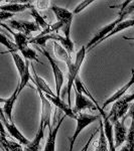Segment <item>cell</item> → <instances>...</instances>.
<instances>
[{
  "mask_svg": "<svg viewBox=\"0 0 134 151\" xmlns=\"http://www.w3.org/2000/svg\"><path fill=\"white\" fill-rule=\"evenodd\" d=\"M13 63L15 65V68L17 69V72L19 74V77H22L24 72H25V68H26V62H24L23 58L18 55L17 52H11L10 53Z\"/></svg>",
  "mask_w": 134,
  "mask_h": 151,
  "instance_id": "obj_25",
  "label": "cell"
},
{
  "mask_svg": "<svg viewBox=\"0 0 134 151\" xmlns=\"http://www.w3.org/2000/svg\"><path fill=\"white\" fill-rule=\"evenodd\" d=\"M71 25H72V23H68V24H66V25H64V27L62 28L63 33H64L65 37H71V36H70V33H71Z\"/></svg>",
  "mask_w": 134,
  "mask_h": 151,
  "instance_id": "obj_35",
  "label": "cell"
},
{
  "mask_svg": "<svg viewBox=\"0 0 134 151\" xmlns=\"http://www.w3.org/2000/svg\"><path fill=\"white\" fill-rule=\"evenodd\" d=\"M50 9L55 15L58 22L64 23V25H66V24H68V23H72L73 17H74V13L71 12L70 10H68L67 8L58 6V5H52Z\"/></svg>",
  "mask_w": 134,
  "mask_h": 151,
  "instance_id": "obj_13",
  "label": "cell"
},
{
  "mask_svg": "<svg viewBox=\"0 0 134 151\" xmlns=\"http://www.w3.org/2000/svg\"><path fill=\"white\" fill-rule=\"evenodd\" d=\"M100 122V132H99V140H98V145H97L95 151H110V148H109V143L108 140H107L106 136H105V132H104V127H103V121L99 120Z\"/></svg>",
  "mask_w": 134,
  "mask_h": 151,
  "instance_id": "obj_19",
  "label": "cell"
},
{
  "mask_svg": "<svg viewBox=\"0 0 134 151\" xmlns=\"http://www.w3.org/2000/svg\"><path fill=\"white\" fill-rule=\"evenodd\" d=\"M119 151H134V120H131V125L126 138V144Z\"/></svg>",
  "mask_w": 134,
  "mask_h": 151,
  "instance_id": "obj_23",
  "label": "cell"
},
{
  "mask_svg": "<svg viewBox=\"0 0 134 151\" xmlns=\"http://www.w3.org/2000/svg\"><path fill=\"white\" fill-rule=\"evenodd\" d=\"M124 38V40H134V38H129V37H126V36H125V37H123ZM132 45H134V43H132Z\"/></svg>",
  "mask_w": 134,
  "mask_h": 151,
  "instance_id": "obj_36",
  "label": "cell"
},
{
  "mask_svg": "<svg viewBox=\"0 0 134 151\" xmlns=\"http://www.w3.org/2000/svg\"><path fill=\"white\" fill-rule=\"evenodd\" d=\"M132 26H134V18H132V19H125V20H123L122 22L117 24L116 27L113 29V31H112V32L108 36H107V37L104 38V40H106L107 38H109V37H111V36L117 35V33L120 32V31L125 30V29H127V28L132 27ZM103 41H102V42H103Z\"/></svg>",
  "mask_w": 134,
  "mask_h": 151,
  "instance_id": "obj_24",
  "label": "cell"
},
{
  "mask_svg": "<svg viewBox=\"0 0 134 151\" xmlns=\"http://www.w3.org/2000/svg\"><path fill=\"white\" fill-rule=\"evenodd\" d=\"M94 2V0H85V1H82V2H80L79 4L77 5L76 8L74 9V11H73V13H74V15L75 14H78V13H80L81 11L84 10L86 7H88L90 5V4H92Z\"/></svg>",
  "mask_w": 134,
  "mask_h": 151,
  "instance_id": "obj_30",
  "label": "cell"
},
{
  "mask_svg": "<svg viewBox=\"0 0 134 151\" xmlns=\"http://www.w3.org/2000/svg\"><path fill=\"white\" fill-rule=\"evenodd\" d=\"M53 52H55V57H57L58 60H63V62H65L66 64H67V67H69L70 65L73 64L72 55H71L58 41H53Z\"/></svg>",
  "mask_w": 134,
  "mask_h": 151,
  "instance_id": "obj_16",
  "label": "cell"
},
{
  "mask_svg": "<svg viewBox=\"0 0 134 151\" xmlns=\"http://www.w3.org/2000/svg\"><path fill=\"white\" fill-rule=\"evenodd\" d=\"M18 52H21V55H23L24 58H26L27 60H35V62L40 63L37 58V52L35 50H32L31 47H28V45H24L21 47H17Z\"/></svg>",
  "mask_w": 134,
  "mask_h": 151,
  "instance_id": "obj_21",
  "label": "cell"
},
{
  "mask_svg": "<svg viewBox=\"0 0 134 151\" xmlns=\"http://www.w3.org/2000/svg\"><path fill=\"white\" fill-rule=\"evenodd\" d=\"M58 37H60V35L58 33H50V35H36L35 37L30 38L29 40V43H33V45H36L38 47H40L41 48H45V45H47L48 40H55L58 41Z\"/></svg>",
  "mask_w": 134,
  "mask_h": 151,
  "instance_id": "obj_18",
  "label": "cell"
},
{
  "mask_svg": "<svg viewBox=\"0 0 134 151\" xmlns=\"http://www.w3.org/2000/svg\"><path fill=\"white\" fill-rule=\"evenodd\" d=\"M58 42L72 55V53L74 52L75 47H74V42L71 40V37H65V36L60 35V37H58Z\"/></svg>",
  "mask_w": 134,
  "mask_h": 151,
  "instance_id": "obj_27",
  "label": "cell"
},
{
  "mask_svg": "<svg viewBox=\"0 0 134 151\" xmlns=\"http://www.w3.org/2000/svg\"><path fill=\"white\" fill-rule=\"evenodd\" d=\"M87 48L86 45L83 47L78 50L76 53V58H75V62L72 65L68 67V84H67V94H68V105L71 107V93H72V89H74V85L76 80L78 79V75L80 73V70L82 68V65L84 63V60L86 58Z\"/></svg>",
  "mask_w": 134,
  "mask_h": 151,
  "instance_id": "obj_1",
  "label": "cell"
},
{
  "mask_svg": "<svg viewBox=\"0 0 134 151\" xmlns=\"http://www.w3.org/2000/svg\"><path fill=\"white\" fill-rule=\"evenodd\" d=\"M32 72H33V79L31 80V81L35 83L36 89L40 90V91L43 92V93L45 94V95H50V96H52V97H58V95L55 94L52 91V89H50V86H48V85L47 84V82H45V80L43 79V78L40 77V76L36 74V72H35V68H33V65H32ZM58 98H60V97H58Z\"/></svg>",
  "mask_w": 134,
  "mask_h": 151,
  "instance_id": "obj_15",
  "label": "cell"
},
{
  "mask_svg": "<svg viewBox=\"0 0 134 151\" xmlns=\"http://www.w3.org/2000/svg\"><path fill=\"white\" fill-rule=\"evenodd\" d=\"M133 85H134V70H132V76L130 77L129 81L126 83V84L124 85L122 88H120L118 91H116L115 93H113V95H112L111 97H109V98L106 100L105 103H104L103 106H102V109H104V110H105L106 107H108L110 104H114L115 102L118 101L119 99L122 98L123 96H125V93L127 92V90L130 89Z\"/></svg>",
  "mask_w": 134,
  "mask_h": 151,
  "instance_id": "obj_11",
  "label": "cell"
},
{
  "mask_svg": "<svg viewBox=\"0 0 134 151\" xmlns=\"http://www.w3.org/2000/svg\"><path fill=\"white\" fill-rule=\"evenodd\" d=\"M37 93L41 101V115L40 126L43 129H45L47 127H48V129H52V125H50V119H52L53 113L52 103H50V100L45 97V95L40 90H37Z\"/></svg>",
  "mask_w": 134,
  "mask_h": 151,
  "instance_id": "obj_4",
  "label": "cell"
},
{
  "mask_svg": "<svg viewBox=\"0 0 134 151\" xmlns=\"http://www.w3.org/2000/svg\"><path fill=\"white\" fill-rule=\"evenodd\" d=\"M6 151H24V149L22 148V145H21L19 142L8 140Z\"/></svg>",
  "mask_w": 134,
  "mask_h": 151,
  "instance_id": "obj_29",
  "label": "cell"
},
{
  "mask_svg": "<svg viewBox=\"0 0 134 151\" xmlns=\"http://www.w3.org/2000/svg\"><path fill=\"white\" fill-rule=\"evenodd\" d=\"M1 123L3 124L4 127L6 128L7 132L10 134L14 139H16V141H18L21 145L27 146L29 143H30V140H28L27 138H26L25 136H24L23 134L18 130V128L16 127L13 123H10L8 120H7L2 110H1Z\"/></svg>",
  "mask_w": 134,
  "mask_h": 151,
  "instance_id": "obj_7",
  "label": "cell"
},
{
  "mask_svg": "<svg viewBox=\"0 0 134 151\" xmlns=\"http://www.w3.org/2000/svg\"><path fill=\"white\" fill-rule=\"evenodd\" d=\"M19 94H20V91H19V86L17 85L15 88V90H14V92L11 94L10 97H8L7 99H4V98L0 99V102L3 104V108H2L1 110L3 111L6 119L10 123H13V120H12V111H13L14 104H15Z\"/></svg>",
  "mask_w": 134,
  "mask_h": 151,
  "instance_id": "obj_10",
  "label": "cell"
},
{
  "mask_svg": "<svg viewBox=\"0 0 134 151\" xmlns=\"http://www.w3.org/2000/svg\"><path fill=\"white\" fill-rule=\"evenodd\" d=\"M45 130L43 127H38L37 132L35 134V137L33 138L32 141H30V143L25 146L24 151H40V143L41 140L43 139V136H45Z\"/></svg>",
  "mask_w": 134,
  "mask_h": 151,
  "instance_id": "obj_17",
  "label": "cell"
},
{
  "mask_svg": "<svg viewBox=\"0 0 134 151\" xmlns=\"http://www.w3.org/2000/svg\"><path fill=\"white\" fill-rule=\"evenodd\" d=\"M25 62H26L25 72H24V74H23L22 77L20 78V81H19V84H18L19 91H20V93H21V91H22V90L24 89V87L27 86L28 82L32 80V77H31L30 72H29V65H30V63H29V60H25Z\"/></svg>",
  "mask_w": 134,
  "mask_h": 151,
  "instance_id": "obj_26",
  "label": "cell"
},
{
  "mask_svg": "<svg viewBox=\"0 0 134 151\" xmlns=\"http://www.w3.org/2000/svg\"><path fill=\"white\" fill-rule=\"evenodd\" d=\"M65 117H62V118L58 120V122L57 125L55 126V128L50 129V133H48L47 142H45V146L43 151H55V141H57V135L58 133V130H60L61 126H62L63 122L65 120Z\"/></svg>",
  "mask_w": 134,
  "mask_h": 151,
  "instance_id": "obj_14",
  "label": "cell"
},
{
  "mask_svg": "<svg viewBox=\"0 0 134 151\" xmlns=\"http://www.w3.org/2000/svg\"><path fill=\"white\" fill-rule=\"evenodd\" d=\"M1 26L5 27L7 30L14 36V42H15V45L17 47H21V45H28L29 43V40H28L27 35H23V33H20V32H14V31L11 30V28L8 27V25H5L4 23H1Z\"/></svg>",
  "mask_w": 134,
  "mask_h": 151,
  "instance_id": "obj_20",
  "label": "cell"
},
{
  "mask_svg": "<svg viewBox=\"0 0 134 151\" xmlns=\"http://www.w3.org/2000/svg\"><path fill=\"white\" fill-rule=\"evenodd\" d=\"M100 131V128H98V129H96V130L94 131L93 133H92V135L90 136V138H89V140L87 141V143H86V145L83 147V149L81 150V151H88V148H89V146H90V143H91V141L93 140V138H94V136L96 135L97 134V132H99Z\"/></svg>",
  "mask_w": 134,
  "mask_h": 151,
  "instance_id": "obj_34",
  "label": "cell"
},
{
  "mask_svg": "<svg viewBox=\"0 0 134 151\" xmlns=\"http://www.w3.org/2000/svg\"><path fill=\"white\" fill-rule=\"evenodd\" d=\"M133 11H134V1H131L130 4H129V5L126 7L123 11L119 12V14H125V15L127 16V15H129V14L132 13Z\"/></svg>",
  "mask_w": 134,
  "mask_h": 151,
  "instance_id": "obj_33",
  "label": "cell"
},
{
  "mask_svg": "<svg viewBox=\"0 0 134 151\" xmlns=\"http://www.w3.org/2000/svg\"><path fill=\"white\" fill-rule=\"evenodd\" d=\"M101 115H89L86 113H80L78 114V118H77V125H76V130H75L74 134H73L72 137H70V150L73 151V148L75 146V142L78 139L79 135L81 134V132L84 130L85 128L88 127L89 125H91L92 123H94L97 120H101Z\"/></svg>",
  "mask_w": 134,
  "mask_h": 151,
  "instance_id": "obj_2",
  "label": "cell"
},
{
  "mask_svg": "<svg viewBox=\"0 0 134 151\" xmlns=\"http://www.w3.org/2000/svg\"><path fill=\"white\" fill-rule=\"evenodd\" d=\"M32 2L29 1H12L8 4H2L0 5V10L10 12V13H18V12H22L26 9H30L32 7Z\"/></svg>",
  "mask_w": 134,
  "mask_h": 151,
  "instance_id": "obj_12",
  "label": "cell"
},
{
  "mask_svg": "<svg viewBox=\"0 0 134 151\" xmlns=\"http://www.w3.org/2000/svg\"><path fill=\"white\" fill-rule=\"evenodd\" d=\"M0 40H1V43L4 45V47H7V50H8L9 52H17L18 50H17V47H16L15 42H12L8 40V38L6 37L5 35H3V33H1L0 35Z\"/></svg>",
  "mask_w": 134,
  "mask_h": 151,
  "instance_id": "obj_28",
  "label": "cell"
},
{
  "mask_svg": "<svg viewBox=\"0 0 134 151\" xmlns=\"http://www.w3.org/2000/svg\"><path fill=\"white\" fill-rule=\"evenodd\" d=\"M29 11H30V15L32 16L33 18H35V22L37 24V25L40 26V27L43 29H43H47L48 26L50 25V24L48 23V21L40 15V13L38 12L37 9L35 8V5H32V7L29 9Z\"/></svg>",
  "mask_w": 134,
  "mask_h": 151,
  "instance_id": "obj_22",
  "label": "cell"
},
{
  "mask_svg": "<svg viewBox=\"0 0 134 151\" xmlns=\"http://www.w3.org/2000/svg\"><path fill=\"white\" fill-rule=\"evenodd\" d=\"M35 3V6L37 10H45L48 8H50V1H48V0H37Z\"/></svg>",
  "mask_w": 134,
  "mask_h": 151,
  "instance_id": "obj_31",
  "label": "cell"
},
{
  "mask_svg": "<svg viewBox=\"0 0 134 151\" xmlns=\"http://www.w3.org/2000/svg\"><path fill=\"white\" fill-rule=\"evenodd\" d=\"M15 14L10 13V12H6V11H1L0 10V20H1V23H3L5 20H8V19L12 18Z\"/></svg>",
  "mask_w": 134,
  "mask_h": 151,
  "instance_id": "obj_32",
  "label": "cell"
},
{
  "mask_svg": "<svg viewBox=\"0 0 134 151\" xmlns=\"http://www.w3.org/2000/svg\"><path fill=\"white\" fill-rule=\"evenodd\" d=\"M8 24L11 28H14L15 30H17V32L23 33V35L27 36L30 35V33L35 32V31H38L41 29L35 22L26 20H10Z\"/></svg>",
  "mask_w": 134,
  "mask_h": 151,
  "instance_id": "obj_8",
  "label": "cell"
},
{
  "mask_svg": "<svg viewBox=\"0 0 134 151\" xmlns=\"http://www.w3.org/2000/svg\"><path fill=\"white\" fill-rule=\"evenodd\" d=\"M127 118L126 115L121 120L117 121L113 124L114 125V139H115V147L116 149L120 147L124 142H126V138L128 135V130L125 126V120Z\"/></svg>",
  "mask_w": 134,
  "mask_h": 151,
  "instance_id": "obj_9",
  "label": "cell"
},
{
  "mask_svg": "<svg viewBox=\"0 0 134 151\" xmlns=\"http://www.w3.org/2000/svg\"><path fill=\"white\" fill-rule=\"evenodd\" d=\"M43 55H45V57L48 60V63H50V67H52L53 74V77H55L57 95H58V97H60V98H61V91H62L63 85H64V82H65L64 74H63L62 70H61L60 67L58 65L57 62H55V60L52 58V55L48 53V52H47L45 50H43Z\"/></svg>",
  "mask_w": 134,
  "mask_h": 151,
  "instance_id": "obj_5",
  "label": "cell"
},
{
  "mask_svg": "<svg viewBox=\"0 0 134 151\" xmlns=\"http://www.w3.org/2000/svg\"><path fill=\"white\" fill-rule=\"evenodd\" d=\"M125 18H126L125 14H119V16L117 19L113 20L112 22L107 24V25L103 26L102 28H100L99 30L97 31L96 35L92 37V40L87 43V45H86L87 50H90L91 48H93V47H96V45H98L100 42H102V41L104 40V38L107 37V36H108L112 31H113V29L116 27L117 24L122 22L123 20H125Z\"/></svg>",
  "mask_w": 134,
  "mask_h": 151,
  "instance_id": "obj_3",
  "label": "cell"
},
{
  "mask_svg": "<svg viewBox=\"0 0 134 151\" xmlns=\"http://www.w3.org/2000/svg\"><path fill=\"white\" fill-rule=\"evenodd\" d=\"M75 91V97H76V102H75V107L73 109L74 113L78 115L82 111L87 110V109H91V110H97V106L95 105L93 101H91L89 98H87L84 94L78 91L77 88L74 86Z\"/></svg>",
  "mask_w": 134,
  "mask_h": 151,
  "instance_id": "obj_6",
  "label": "cell"
}]
</instances>
